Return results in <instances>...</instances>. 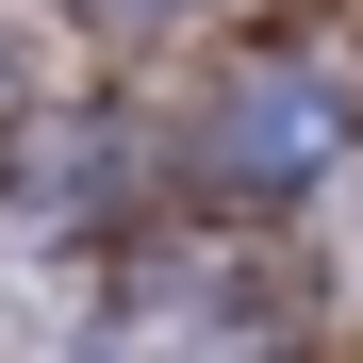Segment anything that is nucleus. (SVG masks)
I'll return each instance as SVG.
<instances>
[{
    "instance_id": "obj_1",
    "label": "nucleus",
    "mask_w": 363,
    "mask_h": 363,
    "mask_svg": "<svg viewBox=\"0 0 363 363\" xmlns=\"http://www.w3.org/2000/svg\"><path fill=\"white\" fill-rule=\"evenodd\" d=\"M330 133H347V99H330L314 67H264L248 99L215 116V165H231V182H297V165H330Z\"/></svg>"
},
{
    "instance_id": "obj_2",
    "label": "nucleus",
    "mask_w": 363,
    "mask_h": 363,
    "mask_svg": "<svg viewBox=\"0 0 363 363\" xmlns=\"http://www.w3.org/2000/svg\"><path fill=\"white\" fill-rule=\"evenodd\" d=\"M83 17H182V0H83Z\"/></svg>"
}]
</instances>
